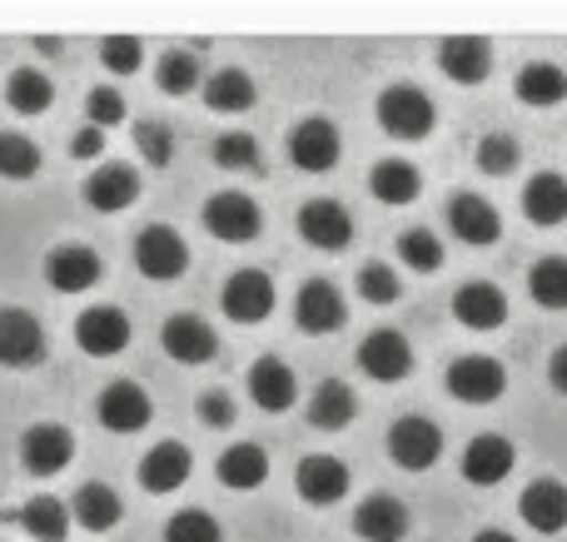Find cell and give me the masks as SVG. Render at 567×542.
I'll return each mask as SVG.
<instances>
[{
  "instance_id": "38",
  "label": "cell",
  "mask_w": 567,
  "mask_h": 542,
  "mask_svg": "<svg viewBox=\"0 0 567 542\" xmlns=\"http://www.w3.org/2000/svg\"><path fill=\"white\" fill-rule=\"evenodd\" d=\"M40 175V145L30 135L0 129V179H30Z\"/></svg>"
},
{
  "instance_id": "1",
  "label": "cell",
  "mask_w": 567,
  "mask_h": 542,
  "mask_svg": "<svg viewBox=\"0 0 567 542\" xmlns=\"http://www.w3.org/2000/svg\"><path fill=\"white\" fill-rule=\"evenodd\" d=\"M433 119H439V110H433L429 90L419 85H389L379 95V125L383 135L403 139V145H419V139L433 135Z\"/></svg>"
},
{
  "instance_id": "14",
  "label": "cell",
  "mask_w": 567,
  "mask_h": 542,
  "mask_svg": "<svg viewBox=\"0 0 567 542\" xmlns=\"http://www.w3.org/2000/svg\"><path fill=\"white\" fill-rule=\"evenodd\" d=\"M95 414L110 434H140V428L155 418V404H150V394L135 384V378H115V384H105Z\"/></svg>"
},
{
  "instance_id": "12",
  "label": "cell",
  "mask_w": 567,
  "mask_h": 542,
  "mask_svg": "<svg viewBox=\"0 0 567 542\" xmlns=\"http://www.w3.org/2000/svg\"><path fill=\"white\" fill-rule=\"evenodd\" d=\"M359 368L373 384H399V378L413 374V344L399 329H373L359 344Z\"/></svg>"
},
{
  "instance_id": "42",
  "label": "cell",
  "mask_w": 567,
  "mask_h": 542,
  "mask_svg": "<svg viewBox=\"0 0 567 542\" xmlns=\"http://www.w3.org/2000/svg\"><path fill=\"white\" fill-rule=\"evenodd\" d=\"M215 165L219 169H259V139L245 129H225L215 139Z\"/></svg>"
},
{
  "instance_id": "45",
  "label": "cell",
  "mask_w": 567,
  "mask_h": 542,
  "mask_svg": "<svg viewBox=\"0 0 567 542\" xmlns=\"http://www.w3.org/2000/svg\"><path fill=\"white\" fill-rule=\"evenodd\" d=\"M100 60H105L110 75H135L140 60H145V45H140L135 35H110L105 45H100Z\"/></svg>"
},
{
  "instance_id": "20",
  "label": "cell",
  "mask_w": 567,
  "mask_h": 542,
  "mask_svg": "<svg viewBox=\"0 0 567 542\" xmlns=\"http://www.w3.org/2000/svg\"><path fill=\"white\" fill-rule=\"evenodd\" d=\"M453 319H458L463 329H473V334L503 329L508 324V294H503L498 284H488V279H473V284H463L458 294H453Z\"/></svg>"
},
{
  "instance_id": "43",
  "label": "cell",
  "mask_w": 567,
  "mask_h": 542,
  "mask_svg": "<svg viewBox=\"0 0 567 542\" xmlns=\"http://www.w3.org/2000/svg\"><path fill=\"white\" fill-rule=\"evenodd\" d=\"M518 155H523L518 139L503 135V129H498V135H483L478 139V169H483V175H493V179L513 175V169H518Z\"/></svg>"
},
{
  "instance_id": "35",
  "label": "cell",
  "mask_w": 567,
  "mask_h": 542,
  "mask_svg": "<svg viewBox=\"0 0 567 542\" xmlns=\"http://www.w3.org/2000/svg\"><path fill=\"white\" fill-rule=\"evenodd\" d=\"M20 523L35 542H65L75 518H70V503H60V498H30L20 508Z\"/></svg>"
},
{
  "instance_id": "7",
  "label": "cell",
  "mask_w": 567,
  "mask_h": 542,
  "mask_svg": "<svg viewBox=\"0 0 567 542\" xmlns=\"http://www.w3.org/2000/svg\"><path fill=\"white\" fill-rule=\"evenodd\" d=\"M389 458L399 468H409V473H423V468H433L443 458V434L433 418H399V424L389 428Z\"/></svg>"
},
{
  "instance_id": "22",
  "label": "cell",
  "mask_w": 567,
  "mask_h": 542,
  "mask_svg": "<svg viewBox=\"0 0 567 542\" xmlns=\"http://www.w3.org/2000/svg\"><path fill=\"white\" fill-rule=\"evenodd\" d=\"M189 473H195V458H189L185 444H155L140 458V488L155 498L179 493V488L189 483Z\"/></svg>"
},
{
  "instance_id": "10",
  "label": "cell",
  "mask_w": 567,
  "mask_h": 542,
  "mask_svg": "<svg viewBox=\"0 0 567 542\" xmlns=\"http://www.w3.org/2000/svg\"><path fill=\"white\" fill-rule=\"evenodd\" d=\"M293 324L313 338L339 334V329L349 324V304H343L339 284H329V279H309V284L299 289V299H293Z\"/></svg>"
},
{
  "instance_id": "8",
  "label": "cell",
  "mask_w": 567,
  "mask_h": 542,
  "mask_svg": "<svg viewBox=\"0 0 567 542\" xmlns=\"http://www.w3.org/2000/svg\"><path fill=\"white\" fill-rule=\"evenodd\" d=\"M130 338H135V329H130V314L115 304H95L80 314L75 324V344L85 348L90 358H115L130 348Z\"/></svg>"
},
{
  "instance_id": "29",
  "label": "cell",
  "mask_w": 567,
  "mask_h": 542,
  "mask_svg": "<svg viewBox=\"0 0 567 542\" xmlns=\"http://www.w3.org/2000/svg\"><path fill=\"white\" fill-rule=\"evenodd\" d=\"M523 215H528L533 225H543V229H558L567 219V179L553 175V169L533 175L528 185H523Z\"/></svg>"
},
{
  "instance_id": "5",
  "label": "cell",
  "mask_w": 567,
  "mask_h": 542,
  "mask_svg": "<svg viewBox=\"0 0 567 542\" xmlns=\"http://www.w3.org/2000/svg\"><path fill=\"white\" fill-rule=\"evenodd\" d=\"M205 229L219 239V244H255L259 229H265V215H259V205L249 195L225 189V195H209Z\"/></svg>"
},
{
  "instance_id": "44",
  "label": "cell",
  "mask_w": 567,
  "mask_h": 542,
  "mask_svg": "<svg viewBox=\"0 0 567 542\" xmlns=\"http://www.w3.org/2000/svg\"><path fill=\"white\" fill-rule=\"evenodd\" d=\"M399 294H403V284L389 264L369 259V264L359 269V299H369V304H399Z\"/></svg>"
},
{
  "instance_id": "15",
  "label": "cell",
  "mask_w": 567,
  "mask_h": 542,
  "mask_svg": "<svg viewBox=\"0 0 567 542\" xmlns=\"http://www.w3.org/2000/svg\"><path fill=\"white\" fill-rule=\"evenodd\" d=\"M70 458H75V434L60 424H35V428H25V438H20V463H25V473H35V478L65 473Z\"/></svg>"
},
{
  "instance_id": "17",
  "label": "cell",
  "mask_w": 567,
  "mask_h": 542,
  "mask_svg": "<svg viewBox=\"0 0 567 542\" xmlns=\"http://www.w3.org/2000/svg\"><path fill=\"white\" fill-rule=\"evenodd\" d=\"M100 274H105V264L90 244H60L45 254V279L55 294H85L100 284Z\"/></svg>"
},
{
  "instance_id": "19",
  "label": "cell",
  "mask_w": 567,
  "mask_h": 542,
  "mask_svg": "<svg viewBox=\"0 0 567 542\" xmlns=\"http://www.w3.org/2000/svg\"><path fill=\"white\" fill-rule=\"evenodd\" d=\"M513 463H518V448H513L503 434H478L458 458L463 478H468L473 488H498L503 478L513 473Z\"/></svg>"
},
{
  "instance_id": "4",
  "label": "cell",
  "mask_w": 567,
  "mask_h": 542,
  "mask_svg": "<svg viewBox=\"0 0 567 542\" xmlns=\"http://www.w3.org/2000/svg\"><path fill=\"white\" fill-rule=\"evenodd\" d=\"M339 155H343V139H339V125H333V119L309 115L289 129V159H293V169H303V175H329V169L339 165Z\"/></svg>"
},
{
  "instance_id": "16",
  "label": "cell",
  "mask_w": 567,
  "mask_h": 542,
  "mask_svg": "<svg viewBox=\"0 0 567 542\" xmlns=\"http://www.w3.org/2000/svg\"><path fill=\"white\" fill-rule=\"evenodd\" d=\"M299 234H303V244L323 249V254H339L353 239V215L339 199H309V205L299 209Z\"/></svg>"
},
{
  "instance_id": "3",
  "label": "cell",
  "mask_w": 567,
  "mask_h": 542,
  "mask_svg": "<svg viewBox=\"0 0 567 542\" xmlns=\"http://www.w3.org/2000/svg\"><path fill=\"white\" fill-rule=\"evenodd\" d=\"M135 269L145 279H155V284H169V279H179L189 269V244L179 239V229L169 225H145L135 234Z\"/></svg>"
},
{
  "instance_id": "30",
  "label": "cell",
  "mask_w": 567,
  "mask_h": 542,
  "mask_svg": "<svg viewBox=\"0 0 567 542\" xmlns=\"http://www.w3.org/2000/svg\"><path fill=\"white\" fill-rule=\"evenodd\" d=\"M353 414H359V398H353V388L343 384V378H323V384L313 388V398H309V424L313 428L339 434V428L353 424Z\"/></svg>"
},
{
  "instance_id": "37",
  "label": "cell",
  "mask_w": 567,
  "mask_h": 542,
  "mask_svg": "<svg viewBox=\"0 0 567 542\" xmlns=\"http://www.w3.org/2000/svg\"><path fill=\"white\" fill-rule=\"evenodd\" d=\"M399 259L413 274H439L443 269V244L433 229H403L399 234Z\"/></svg>"
},
{
  "instance_id": "28",
  "label": "cell",
  "mask_w": 567,
  "mask_h": 542,
  "mask_svg": "<svg viewBox=\"0 0 567 542\" xmlns=\"http://www.w3.org/2000/svg\"><path fill=\"white\" fill-rule=\"evenodd\" d=\"M513 95L523 100V105L533 110H553L567 100V70L553 65V60H528V65L518 70V85H513Z\"/></svg>"
},
{
  "instance_id": "26",
  "label": "cell",
  "mask_w": 567,
  "mask_h": 542,
  "mask_svg": "<svg viewBox=\"0 0 567 542\" xmlns=\"http://www.w3.org/2000/svg\"><path fill=\"white\" fill-rule=\"evenodd\" d=\"M249 398H255L265 414H289L293 398H299V378L284 358H259L249 368Z\"/></svg>"
},
{
  "instance_id": "48",
  "label": "cell",
  "mask_w": 567,
  "mask_h": 542,
  "mask_svg": "<svg viewBox=\"0 0 567 542\" xmlns=\"http://www.w3.org/2000/svg\"><path fill=\"white\" fill-rule=\"evenodd\" d=\"M70 155H75V159H95V155H105V129H95V125L75 129V135H70Z\"/></svg>"
},
{
  "instance_id": "21",
  "label": "cell",
  "mask_w": 567,
  "mask_h": 542,
  "mask_svg": "<svg viewBox=\"0 0 567 542\" xmlns=\"http://www.w3.org/2000/svg\"><path fill=\"white\" fill-rule=\"evenodd\" d=\"M409 528H413L409 508H403V498H393V493H373L353 508V533L363 542H403Z\"/></svg>"
},
{
  "instance_id": "18",
  "label": "cell",
  "mask_w": 567,
  "mask_h": 542,
  "mask_svg": "<svg viewBox=\"0 0 567 542\" xmlns=\"http://www.w3.org/2000/svg\"><path fill=\"white\" fill-rule=\"evenodd\" d=\"M159 344H165V354L175 358V364H189V368L209 364V358L219 354V334L199 314L165 319V329H159Z\"/></svg>"
},
{
  "instance_id": "32",
  "label": "cell",
  "mask_w": 567,
  "mask_h": 542,
  "mask_svg": "<svg viewBox=\"0 0 567 542\" xmlns=\"http://www.w3.org/2000/svg\"><path fill=\"white\" fill-rule=\"evenodd\" d=\"M369 189L373 199H383V205H413V199L423 195V175L409 165V159H379V165L369 169Z\"/></svg>"
},
{
  "instance_id": "9",
  "label": "cell",
  "mask_w": 567,
  "mask_h": 542,
  "mask_svg": "<svg viewBox=\"0 0 567 542\" xmlns=\"http://www.w3.org/2000/svg\"><path fill=\"white\" fill-rule=\"evenodd\" d=\"M293 488H299L303 503L333 508L349 498V463L333 454H309V458H299V468H293Z\"/></svg>"
},
{
  "instance_id": "40",
  "label": "cell",
  "mask_w": 567,
  "mask_h": 542,
  "mask_svg": "<svg viewBox=\"0 0 567 542\" xmlns=\"http://www.w3.org/2000/svg\"><path fill=\"white\" fill-rule=\"evenodd\" d=\"M165 542H225V528L205 508H179L165 523Z\"/></svg>"
},
{
  "instance_id": "46",
  "label": "cell",
  "mask_w": 567,
  "mask_h": 542,
  "mask_svg": "<svg viewBox=\"0 0 567 542\" xmlns=\"http://www.w3.org/2000/svg\"><path fill=\"white\" fill-rule=\"evenodd\" d=\"M85 115H90V125H95V129L120 125V119H125V95H120L115 85H95L85 95Z\"/></svg>"
},
{
  "instance_id": "33",
  "label": "cell",
  "mask_w": 567,
  "mask_h": 542,
  "mask_svg": "<svg viewBox=\"0 0 567 542\" xmlns=\"http://www.w3.org/2000/svg\"><path fill=\"white\" fill-rule=\"evenodd\" d=\"M255 80H249V70L239 65H225L215 70V75H205V105L219 110V115H245L249 105H255Z\"/></svg>"
},
{
  "instance_id": "2",
  "label": "cell",
  "mask_w": 567,
  "mask_h": 542,
  "mask_svg": "<svg viewBox=\"0 0 567 542\" xmlns=\"http://www.w3.org/2000/svg\"><path fill=\"white\" fill-rule=\"evenodd\" d=\"M443 384H449V394L458 398V404L483 408V404H498V398L508 394V368L488 354H463L449 364Z\"/></svg>"
},
{
  "instance_id": "36",
  "label": "cell",
  "mask_w": 567,
  "mask_h": 542,
  "mask_svg": "<svg viewBox=\"0 0 567 542\" xmlns=\"http://www.w3.org/2000/svg\"><path fill=\"white\" fill-rule=\"evenodd\" d=\"M528 294L538 309H567V259L563 254H543L538 264L528 269Z\"/></svg>"
},
{
  "instance_id": "23",
  "label": "cell",
  "mask_w": 567,
  "mask_h": 542,
  "mask_svg": "<svg viewBox=\"0 0 567 542\" xmlns=\"http://www.w3.org/2000/svg\"><path fill=\"white\" fill-rule=\"evenodd\" d=\"M439 70L453 85H483L493 70V45L483 35H449L439 45Z\"/></svg>"
},
{
  "instance_id": "11",
  "label": "cell",
  "mask_w": 567,
  "mask_h": 542,
  "mask_svg": "<svg viewBox=\"0 0 567 542\" xmlns=\"http://www.w3.org/2000/svg\"><path fill=\"white\" fill-rule=\"evenodd\" d=\"M443 219H449L453 234L473 249H488L503 239V215L483 195H473V189H458V195L449 199V209H443Z\"/></svg>"
},
{
  "instance_id": "47",
  "label": "cell",
  "mask_w": 567,
  "mask_h": 542,
  "mask_svg": "<svg viewBox=\"0 0 567 542\" xmlns=\"http://www.w3.org/2000/svg\"><path fill=\"white\" fill-rule=\"evenodd\" d=\"M199 424H209V428H235V398L229 394H205L199 398Z\"/></svg>"
},
{
  "instance_id": "13",
  "label": "cell",
  "mask_w": 567,
  "mask_h": 542,
  "mask_svg": "<svg viewBox=\"0 0 567 542\" xmlns=\"http://www.w3.org/2000/svg\"><path fill=\"white\" fill-rule=\"evenodd\" d=\"M45 358V329L30 309H0V368H35Z\"/></svg>"
},
{
  "instance_id": "34",
  "label": "cell",
  "mask_w": 567,
  "mask_h": 542,
  "mask_svg": "<svg viewBox=\"0 0 567 542\" xmlns=\"http://www.w3.org/2000/svg\"><path fill=\"white\" fill-rule=\"evenodd\" d=\"M6 105L16 110V115H45V110L55 105V85H50L45 70L20 65L16 75L6 80Z\"/></svg>"
},
{
  "instance_id": "39",
  "label": "cell",
  "mask_w": 567,
  "mask_h": 542,
  "mask_svg": "<svg viewBox=\"0 0 567 542\" xmlns=\"http://www.w3.org/2000/svg\"><path fill=\"white\" fill-rule=\"evenodd\" d=\"M155 85L165 95H189L199 85V55L195 50H165L155 65Z\"/></svg>"
},
{
  "instance_id": "25",
  "label": "cell",
  "mask_w": 567,
  "mask_h": 542,
  "mask_svg": "<svg viewBox=\"0 0 567 542\" xmlns=\"http://www.w3.org/2000/svg\"><path fill=\"white\" fill-rule=\"evenodd\" d=\"M85 199L100 215H120V209H130L140 199V175L130 165H120V159H105V165H95V175L85 179Z\"/></svg>"
},
{
  "instance_id": "6",
  "label": "cell",
  "mask_w": 567,
  "mask_h": 542,
  "mask_svg": "<svg viewBox=\"0 0 567 542\" xmlns=\"http://www.w3.org/2000/svg\"><path fill=\"white\" fill-rule=\"evenodd\" d=\"M275 279L265 274V269H239V274L225 279V289H219V304H225V314L235 319V324H265L269 314H275Z\"/></svg>"
},
{
  "instance_id": "49",
  "label": "cell",
  "mask_w": 567,
  "mask_h": 542,
  "mask_svg": "<svg viewBox=\"0 0 567 542\" xmlns=\"http://www.w3.org/2000/svg\"><path fill=\"white\" fill-rule=\"evenodd\" d=\"M548 384H553V388H558V394L567 398V344H563L558 354L548 358Z\"/></svg>"
},
{
  "instance_id": "31",
  "label": "cell",
  "mask_w": 567,
  "mask_h": 542,
  "mask_svg": "<svg viewBox=\"0 0 567 542\" xmlns=\"http://www.w3.org/2000/svg\"><path fill=\"white\" fill-rule=\"evenodd\" d=\"M70 518H75L85 533H110V528L125 518V503H120V493L110 483H85L75 493V503H70Z\"/></svg>"
},
{
  "instance_id": "41",
  "label": "cell",
  "mask_w": 567,
  "mask_h": 542,
  "mask_svg": "<svg viewBox=\"0 0 567 542\" xmlns=\"http://www.w3.org/2000/svg\"><path fill=\"white\" fill-rule=\"evenodd\" d=\"M135 149L145 155V165L165 169L169 159H175V129H169L165 119H140L135 125Z\"/></svg>"
},
{
  "instance_id": "24",
  "label": "cell",
  "mask_w": 567,
  "mask_h": 542,
  "mask_svg": "<svg viewBox=\"0 0 567 542\" xmlns=\"http://www.w3.org/2000/svg\"><path fill=\"white\" fill-rule=\"evenodd\" d=\"M518 513L533 533H543V538L563 533L567 528V488L558 483V478H533L518 498Z\"/></svg>"
},
{
  "instance_id": "50",
  "label": "cell",
  "mask_w": 567,
  "mask_h": 542,
  "mask_svg": "<svg viewBox=\"0 0 567 542\" xmlns=\"http://www.w3.org/2000/svg\"><path fill=\"white\" fill-rule=\"evenodd\" d=\"M473 542H518V538H513V533H503V528H483V533L473 538Z\"/></svg>"
},
{
  "instance_id": "27",
  "label": "cell",
  "mask_w": 567,
  "mask_h": 542,
  "mask_svg": "<svg viewBox=\"0 0 567 542\" xmlns=\"http://www.w3.org/2000/svg\"><path fill=\"white\" fill-rule=\"evenodd\" d=\"M215 473L229 493H255V488H265V478H269V454L259 444H235L219 454Z\"/></svg>"
}]
</instances>
